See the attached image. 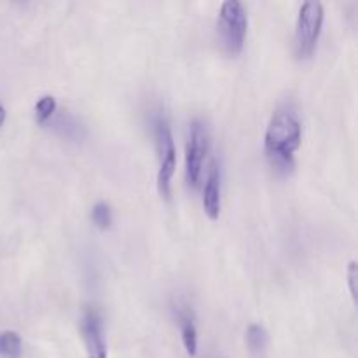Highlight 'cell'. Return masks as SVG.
Wrapping results in <instances>:
<instances>
[{
	"instance_id": "5",
	"label": "cell",
	"mask_w": 358,
	"mask_h": 358,
	"mask_svg": "<svg viewBox=\"0 0 358 358\" xmlns=\"http://www.w3.org/2000/svg\"><path fill=\"white\" fill-rule=\"evenodd\" d=\"M208 129L201 121H192L189 126V138L185 145V177L189 185L198 187L203 171V161L208 152Z\"/></svg>"
},
{
	"instance_id": "12",
	"label": "cell",
	"mask_w": 358,
	"mask_h": 358,
	"mask_svg": "<svg viewBox=\"0 0 358 358\" xmlns=\"http://www.w3.org/2000/svg\"><path fill=\"white\" fill-rule=\"evenodd\" d=\"M56 100L52 96H42L41 100L35 105V119H37L38 124H45L48 121H51L56 114Z\"/></svg>"
},
{
	"instance_id": "6",
	"label": "cell",
	"mask_w": 358,
	"mask_h": 358,
	"mask_svg": "<svg viewBox=\"0 0 358 358\" xmlns=\"http://www.w3.org/2000/svg\"><path fill=\"white\" fill-rule=\"evenodd\" d=\"M84 345H86L87 358H107V343L103 336V324L96 310H87L80 324Z\"/></svg>"
},
{
	"instance_id": "13",
	"label": "cell",
	"mask_w": 358,
	"mask_h": 358,
	"mask_svg": "<svg viewBox=\"0 0 358 358\" xmlns=\"http://www.w3.org/2000/svg\"><path fill=\"white\" fill-rule=\"evenodd\" d=\"M91 219L96 224L100 229H108L112 224V212L110 206L107 203H98L93 206V212H91Z\"/></svg>"
},
{
	"instance_id": "14",
	"label": "cell",
	"mask_w": 358,
	"mask_h": 358,
	"mask_svg": "<svg viewBox=\"0 0 358 358\" xmlns=\"http://www.w3.org/2000/svg\"><path fill=\"white\" fill-rule=\"evenodd\" d=\"M348 285H350V294H352L353 301L357 303V262L352 261L348 266Z\"/></svg>"
},
{
	"instance_id": "9",
	"label": "cell",
	"mask_w": 358,
	"mask_h": 358,
	"mask_svg": "<svg viewBox=\"0 0 358 358\" xmlns=\"http://www.w3.org/2000/svg\"><path fill=\"white\" fill-rule=\"evenodd\" d=\"M245 339H247L248 352H250L252 355L255 358H261L264 355L266 348H268V332H266V329L262 327V325H250V327L247 329Z\"/></svg>"
},
{
	"instance_id": "11",
	"label": "cell",
	"mask_w": 358,
	"mask_h": 358,
	"mask_svg": "<svg viewBox=\"0 0 358 358\" xmlns=\"http://www.w3.org/2000/svg\"><path fill=\"white\" fill-rule=\"evenodd\" d=\"M52 124H55V128L58 129L63 136H66V138H80V136H83V128L77 124L76 119H73L72 115H59V117H56V121L52 122Z\"/></svg>"
},
{
	"instance_id": "2",
	"label": "cell",
	"mask_w": 358,
	"mask_h": 358,
	"mask_svg": "<svg viewBox=\"0 0 358 358\" xmlns=\"http://www.w3.org/2000/svg\"><path fill=\"white\" fill-rule=\"evenodd\" d=\"M217 28H219V37L222 41L224 49L233 56L240 55L245 45L248 28L247 10H245L243 3L238 0L224 2L220 6Z\"/></svg>"
},
{
	"instance_id": "7",
	"label": "cell",
	"mask_w": 358,
	"mask_h": 358,
	"mask_svg": "<svg viewBox=\"0 0 358 358\" xmlns=\"http://www.w3.org/2000/svg\"><path fill=\"white\" fill-rule=\"evenodd\" d=\"M203 208L210 220H217L220 215V168L213 161L203 191Z\"/></svg>"
},
{
	"instance_id": "8",
	"label": "cell",
	"mask_w": 358,
	"mask_h": 358,
	"mask_svg": "<svg viewBox=\"0 0 358 358\" xmlns=\"http://www.w3.org/2000/svg\"><path fill=\"white\" fill-rule=\"evenodd\" d=\"M178 325H180L182 341H184L185 352L189 357H196L198 353V331H196L194 318L189 310H178Z\"/></svg>"
},
{
	"instance_id": "15",
	"label": "cell",
	"mask_w": 358,
	"mask_h": 358,
	"mask_svg": "<svg viewBox=\"0 0 358 358\" xmlns=\"http://www.w3.org/2000/svg\"><path fill=\"white\" fill-rule=\"evenodd\" d=\"M3 121H6V108H3L2 105H0V128H2Z\"/></svg>"
},
{
	"instance_id": "4",
	"label": "cell",
	"mask_w": 358,
	"mask_h": 358,
	"mask_svg": "<svg viewBox=\"0 0 358 358\" xmlns=\"http://www.w3.org/2000/svg\"><path fill=\"white\" fill-rule=\"evenodd\" d=\"M156 149L157 159H159V170H157V191L164 199L170 198L171 194V178L177 168V149H175L173 135H171L170 122L166 117L159 115L156 119Z\"/></svg>"
},
{
	"instance_id": "10",
	"label": "cell",
	"mask_w": 358,
	"mask_h": 358,
	"mask_svg": "<svg viewBox=\"0 0 358 358\" xmlns=\"http://www.w3.org/2000/svg\"><path fill=\"white\" fill-rule=\"evenodd\" d=\"M23 355V343L17 332H0V357L2 358H21Z\"/></svg>"
},
{
	"instance_id": "1",
	"label": "cell",
	"mask_w": 358,
	"mask_h": 358,
	"mask_svg": "<svg viewBox=\"0 0 358 358\" xmlns=\"http://www.w3.org/2000/svg\"><path fill=\"white\" fill-rule=\"evenodd\" d=\"M303 142V126L296 110L280 107L273 114L264 135V149L276 170L290 171L294 168V152Z\"/></svg>"
},
{
	"instance_id": "3",
	"label": "cell",
	"mask_w": 358,
	"mask_h": 358,
	"mask_svg": "<svg viewBox=\"0 0 358 358\" xmlns=\"http://www.w3.org/2000/svg\"><path fill=\"white\" fill-rule=\"evenodd\" d=\"M324 6L317 0L304 2L299 9L296 24V56L297 59H308L315 52L324 27Z\"/></svg>"
}]
</instances>
